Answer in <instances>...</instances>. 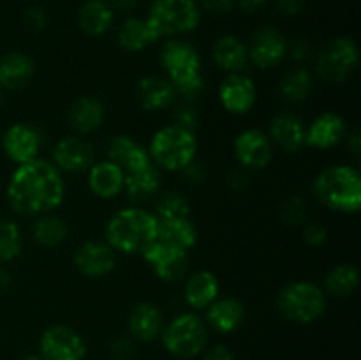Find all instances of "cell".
<instances>
[{"label":"cell","mask_w":361,"mask_h":360,"mask_svg":"<svg viewBox=\"0 0 361 360\" xmlns=\"http://www.w3.org/2000/svg\"><path fill=\"white\" fill-rule=\"evenodd\" d=\"M136 99L145 112H161L175 102L176 92L166 76L147 74L137 81Z\"/></svg>","instance_id":"obj_20"},{"label":"cell","mask_w":361,"mask_h":360,"mask_svg":"<svg viewBox=\"0 0 361 360\" xmlns=\"http://www.w3.org/2000/svg\"><path fill=\"white\" fill-rule=\"evenodd\" d=\"M42 138L39 127L28 122H16L6 129L2 136V147L7 157L14 164H23L39 155L42 147Z\"/></svg>","instance_id":"obj_13"},{"label":"cell","mask_w":361,"mask_h":360,"mask_svg":"<svg viewBox=\"0 0 361 360\" xmlns=\"http://www.w3.org/2000/svg\"><path fill=\"white\" fill-rule=\"evenodd\" d=\"M348 134L345 120L338 113L324 112L305 127V147L328 150L341 143Z\"/></svg>","instance_id":"obj_19"},{"label":"cell","mask_w":361,"mask_h":360,"mask_svg":"<svg viewBox=\"0 0 361 360\" xmlns=\"http://www.w3.org/2000/svg\"><path fill=\"white\" fill-rule=\"evenodd\" d=\"M219 293H221V282L210 270L194 272L183 286L187 306L192 307L194 311L207 309L215 299H219Z\"/></svg>","instance_id":"obj_27"},{"label":"cell","mask_w":361,"mask_h":360,"mask_svg":"<svg viewBox=\"0 0 361 360\" xmlns=\"http://www.w3.org/2000/svg\"><path fill=\"white\" fill-rule=\"evenodd\" d=\"M35 74V64L27 53L11 52L0 59V87L20 90L27 87Z\"/></svg>","instance_id":"obj_26"},{"label":"cell","mask_w":361,"mask_h":360,"mask_svg":"<svg viewBox=\"0 0 361 360\" xmlns=\"http://www.w3.org/2000/svg\"><path fill=\"white\" fill-rule=\"evenodd\" d=\"M20 360H42V359L39 355H25L23 359H20Z\"/></svg>","instance_id":"obj_53"},{"label":"cell","mask_w":361,"mask_h":360,"mask_svg":"<svg viewBox=\"0 0 361 360\" xmlns=\"http://www.w3.org/2000/svg\"><path fill=\"white\" fill-rule=\"evenodd\" d=\"M115 21V11L106 0H87L78 11V27L90 37L104 35Z\"/></svg>","instance_id":"obj_29"},{"label":"cell","mask_w":361,"mask_h":360,"mask_svg":"<svg viewBox=\"0 0 361 360\" xmlns=\"http://www.w3.org/2000/svg\"><path fill=\"white\" fill-rule=\"evenodd\" d=\"M157 240L190 251L197 242L196 224L190 217L157 219Z\"/></svg>","instance_id":"obj_32"},{"label":"cell","mask_w":361,"mask_h":360,"mask_svg":"<svg viewBox=\"0 0 361 360\" xmlns=\"http://www.w3.org/2000/svg\"><path fill=\"white\" fill-rule=\"evenodd\" d=\"M23 21L25 27H27L28 30L34 32V34H39V32L44 30L46 25H48V14H46V11L42 9V7L34 6L30 7V9L25 11Z\"/></svg>","instance_id":"obj_40"},{"label":"cell","mask_w":361,"mask_h":360,"mask_svg":"<svg viewBox=\"0 0 361 360\" xmlns=\"http://www.w3.org/2000/svg\"><path fill=\"white\" fill-rule=\"evenodd\" d=\"M236 6L240 7L242 11H245V13H256V11H259L261 7L267 6L270 0H235Z\"/></svg>","instance_id":"obj_50"},{"label":"cell","mask_w":361,"mask_h":360,"mask_svg":"<svg viewBox=\"0 0 361 360\" xmlns=\"http://www.w3.org/2000/svg\"><path fill=\"white\" fill-rule=\"evenodd\" d=\"M88 189L102 200H113L123 191L126 172L109 159L101 162H94L88 169Z\"/></svg>","instance_id":"obj_22"},{"label":"cell","mask_w":361,"mask_h":360,"mask_svg":"<svg viewBox=\"0 0 361 360\" xmlns=\"http://www.w3.org/2000/svg\"><path fill=\"white\" fill-rule=\"evenodd\" d=\"M108 159L115 162L116 166H120L126 173L136 172V169L145 168L152 162L147 148L126 134H118V136H113L109 140Z\"/></svg>","instance_id":"obj_25"},{"label":"cell","mask_w":361,"mask_h":360,"mask_svg":"<svg viewBox=\"0 0 361 360\" xmlns=\"http://www.w3.org/2000/svg\"><path fill=\"white\" fill-rule=\"evenodd\" d=\"M164 316L154 302H140L129 314V332L134 341L152 342L161 337Z\"/></svg>","instance_id":"obj_23"},{"label":"cell","mask_w":361,"mask_h":360,"mask_svg":"<svg viewBox=\"0 0 361 360\" xmlns=\"http://www.w3.org/2000/svg\"><path fill=\"white\" fill-rule=\"evenodd\" d=\"M66 198L62 172L51 161L35 157L18 164L7 184V201L13 212L25 217L48 214Z\"/></svg>","instance_id":"obj_1"},{"label":"cell","mask_w":361,"mask_h":360,"mask_svg":"<svg viewBox=\"0 0 361 360\" xmlns=\"http://www.w3.org/2000/svg\"><path fill=\"white\" fill-rule=\"evenodd\" d=\"M233 152L245 169H263L274 159V145L261 129H245L235 138Z\"/></svg>","instance_id":"obj_15"},{"label":"cell","mask_w":361,"mask_h":360,"mask_svg":"<svg viewBox=\"0 0 361 360\" xmlns=\"http://www.w3.org/2000/svg\"><path fill=\"white\" fill-rule=\"evenodd\" d=\"M154 214L157 219L190 217V205L187 198L180 193H166L159 200L157 210Z\"/></svg>","instance_id":"obj_37"},{"label":"cell","mask_w":361,"mask_h":360,"mask_svg":"<svg viewBox=\"0 0 361 360\" xmlns=\"http://www.w3.org/2000/svg\"><path fill=\"white\" fill-rule=\"evenodd\" d=\"M326 306L328 302L324 289L310 281L289 282L277 295L279 313L293 323H314L323 318Z\"/></svg>","instance_id":"obj_6"},{"label":"cell","mask_w":361,"mask_h":360,"mask_svg":"<svg viewBox=\"0 0 361 360\" xmlns=\"http://www.w3.org/2000/svg\"><path fill=\"white\" fill-rule=\"evenodd\" d=\"M136 355V344L133 337H118L111 344L113 360H133Z\"/></svg>","instance_id":"obj_42"},{"label":"cell","mask_w":361,"mask_h":360,"mask_svg":"<svg viewBox=\"0 0 361 360\" xmlns=\"http://www.w3.org/2000/svg\"><path fill=\"white\" fill-rule=\"evenodd\" d=\"M11 282H13V277H11V272L7 270V268L4 267L2 263H0V293L6 292V289L11 286Z\"/></svg>","instance_id":"obj_51"},{"label":"cell","mask_w":361,"mask_h":360,"mask_svg":"<svg viewBox=\"0 0 361 360\" xmlns=\"http://www.w3.org/2000/svg\"><path fill=\"white\" fill-rule=\"evenodd\" d=\"M113 6L118 11H133L137 6V0H113Z\"/></svg>","instance_id":"obj_52"},{"label":"cell","mask_w":361,"mask_h":360,"mask_svg":"<svg viewBox=\"0 0 361 360\" xmlns=\"http://www.w3.org/2000/svg\"><path fill=\"white\" fill-rule=\"evenodd\" d=\"M123 191L136 203L148 201L161 191V169L150 162L145 168L126 173Z\"/></svg>","instance_id":"obj_30"},{"label":"cell","mask_w":361,"mask_h":360,"mask_svg":"<svg viewBox=\"0 0 361 360\" xmlns=\"http://www.w3.org/2000/svg\"><path fill=\"white\" fill-rule=\"evenodd\" d=\"M208 337V325L196 313L178 314L162 328L161 334L166 352L182 360L201 355L207 349Z\"/></svg>","instance_id":"obj_8"},{"label":"cell","mask_w":361,"mask_h":360,"mask_svg":"<svg viewBox=\"0 0 361 360\" xmlns=\"http://www.w3.org/2000/svg\"><path fill=\"white\" fill-rule=\"evenodd\" d=\"M106 116V108L101 99L94 95H81L71 104L67 112L69 127L78 134H90L102 126Z\"/></svg>","instance_id":"obj_24"},{"label":"cell","mask_w":361,"mask_h":360,"mask_svg":"<svg viewBox=\"0 0 361 360\" xmlns=\"http://www.w3.org/2000/svg\"><path fill=\"white\" fill-rule=\"evenodd\" d=\"M183 175H185V179L189 180L190 184H197V182H201V180L204 179V169H203V166L201 164H197L196 161H192L190 162L189 166H187L185 169H183Z\"/></svg>","instance_id":"obj_47"},{"label":"cell","mask_w":361,"mask_h":360,"mask_svg":"<svg viewBox=\"0 0 361 360\" xmlns=\"http://www.w3.org/2000/svg\"><path fill=\"white\" fill-rule=\"evenodd\" d=\"M288 53L293 60H296V62H302V60H305L307 56L310 55L309 41L303 37L296 39V41H293L291 44H288Z\"/></svg>","instance_id":"obj_44"},{"label":"cell","mask_w":361,"mask_h":360,"mask_svg":"<svg viewBox=\"0 0 361 360\" xmlns=\"http://www.w3.org/2000/svg\"><path fill=\"white\" fill-rule=\"evenodd\" d=\"M314 90V78L303 67H296V69L288 71L282 76L281 85H279V92L282 97L289 102H302L309 99V95Z\"/></svg>","instance_id":"obj_35"},{"label":"cell","mask_w":361,"mask_h":360,"mask_svg":"<svg viewBox=\"0 0 361 360\" xmlns=\"http://www.w3.org/2000/svg\"><path fill=\"white\" fill-rule=\"evenodd\" d=\"M275 7L284 16H295L302 11L303 0H275Z\"/></svg>","instance_id":"obj_46"},{"label":"cell","mask_w":361,"mask_h":360,"mask_svg":"<svg viewBox=\"0 0 361 360\" xmlns=\"http://www.w3.org/2000/svg\"><path fill=\"white\" fill-rule=\"evenodd\" d=\"M305 124L291 112H281L271 116L268 138L271 145L288 154H296L305 147Z\"/></svg>","instance_id":"obj_18"},{"label":"cell","mask_w":361,"mask_h":360,"mask_svg":"<svg viewBox=\"0 0 361 360\" xmlns=\"http://www.w3.org/2000/svg\"><path fill=\"white\" fill-rule=\"evenodd\" d=\"M106 244L115 253L141 254L157 239V217L140 207H127L109 217L104 229Z\"/></svg>","instance_id":"obj_2"},{"label":"cell","mask_w":361,"mask_h":360,"mask_svg":"<svg viewBox=\"0 0 361 360\" xmlns=\"http://www.w3.org/2000/svg\"><path fill=\"white\" fill-rule=\"evenodd\" d=\"M360 272L351 263H338L324 277V288L330 295L345 299L358 289Z\"/></svg>","instance_id":"obj_34"},{"label":"cell","mask_w":361,"mask_h":360,"mask_svg":"<svg viewBox=\"0 0 361 360\" xmlns=\"http://www.w3.org/2000/svg\"><path fill=\"white\" fill-rule=\"evenodd\" d=\"M245 306L238 299L221 296L207 307L204 323L219 334H231L242 327L243 321H245Z\"/></svg>","instance_id":"obj_21"},{"label":"cell","mask_w":361,"mask_h":360,"mask_svg":"<svg viewBox=\"0 0 361 360\" xmlns=\"http://www.w3.org/2000/svg\"><path fill=\"white\" fill-rule=\"evenodd\" d=\"M51 162L59 172L85 173L95 162V148L85 138L66 136L53 147Z\"/></svg>","instance_id":"obj_14"},{"label":"cell","mask_w":361,"mask_h":360,"mask_svg":"<svg viewBox=\"0 0 361 360\" xmlns=\"http://www.w3.org/2000/svg\"><path fill=\"white\" fill-rule=\"evenodd\" d=\"M39 356L42 360H85L87 342L76 328L51 325L39 337Z\"/></svg>","instance_id":"obj_10"},{"label":"cell","mask_w":361,"mask_h":360,"mask_svg":"<svg viewBox=\"0 0 361 360\" xmlns=\"http://www.w3.org/2000/svg\"><path fill=\"white\" fill-rule=\"evenodd\" d=\"M197 6L201 11L215 14V16H224V14L231 13L235 7V0H197Z\"/></svg>","instance_id":"obj_43"},{"label":"cell","mask_w":361,"mask_h":360,"mask_svg":"<svg viewBox=\"0 0 361 360\" xmlns=\"http://www.w3.org/2000/svg\"><path fill=\"white\" fill-rule=\"evenodd\" d=\"M345 136H348L349 150L353 152V155H355V157H360V154H361V136H360L358 127H355V129H353L351 133L345 134Z\"/></svg>","instance_id":"obj_49"},{"label":"cell","mask_w":361,"mask_h":360,"mask_svg":"<svg viewBox=\"0 0 361 360\" xmlns=\"http://www.w3.org/2000/svg\"><path fill=\"white\" fill-rule=\"evenodd\" d=\"M201 360H236L235 353L226 344H215L210 349H204Z\"/></svg>","instance_id":"obj_45"},{"label":"cell","mask_w":361,"mask_h":360,"mask_svg":"<svg viewBox=\"0 0 361 360\" xmlns=\"http://www.w3.org/2000/svg\"><path fill=\"white\" fill-rule=\"evenodd\" d=\"M173 124L189 131L196 129L197 124H200V113H197V108L192 104V101L183 99L180 104L175 106V109H173Z\"/></svg>","instance_id":"obj_39"},{"label":"cell","mask_w":361,"mask_h":360,"mask_svg":"<svg viewBox=\"0 0 361 360\" xmlns=\"http://www.w3.org/2000/svg\"><path fill=\"white\" fill-rule=\"evenodd\" d=\"M214 64L224 73H243L249 64L247 44L235 35H221L212 48Z\"/></svg>","instance_id":"obj_28"},{"label":"cell","mask_w":361,"mask_h":360,"mask_svg":"<svg viewBox=\"0 0 361 360\" xmlns=\"http://www.w3.org/2000/svg\"><path fill=\"white\" fill-rule=\"evenodd\" d=\"M74 267L85 277L99 279L111 274L116 267V253L106 242L88 240L74 251Z\"/></svg>","instance_id":"obj_17"},{"label":"cell","mask_w":361,"mask_h":360,"mask_svg":"<svg viewBox=\"0 0 361 360\" xmlns=\"http://www.w3.org/2000/svg\"><path fill=\"white\" fill-rule=\"evenodd\" d=\"M288 39L275 27L264 25L259 27L247 42L249 62L257 69L268 71L277 67L288 55Z\"/></svg>","instance_id":"obj_11"},{"label":"cell","mask_w":361,"mask_h":360,"mask_svg":"<svg viewBox=\"0 0 361 360\" xmlns=\"http://www.w3.org/2000/svg\"><path fill=\"white\" fill-rule=\"evenodd\" d=\"M2 102H4V95H2V90H0V106H2Z\"/></svg>","instance_id":"obj_54"},{"label":"cell","mask_w":361,"mask_h":360,"mask_svg":"<svg viewBox=\"0 0 361 360\" xmlns=\"http://www.w3.org/2000/svg\"><path fill=\"white\" fill-rule=\"evenodd\" d=\"M141 256L150 265L155 275L166 282L178 281L189 270V251L180 249L162 240L155 239L150 246L145 247Z\"/></svg>","instance_id":"obj_12"},{"label":"cell","mask_w":361,"mask_h":360,"mask_svg":"<svg viewBox=\"0 0 361 360\" xmlns=\"http://www.w3.org/2000/svg\"><path fill=\"white\" fill-rule=\"evenodd\" d=\"M150 161L164 172H183L196 159L197 140L194 131L183 127L166 126L161 127L152 136L150 147L147 148Z\"/></svg>","instance_id":"obj_5"},{"label":"cell","mask_w":361,"mask_h":360,"mask_svg":"<svg viewBox=\"0 0 361 360\" xmlns=\"http://www.w3.org/2000/svg\"><path fill=\"white\" fill-rule=\"evenodd\" d=\"M23 249L20 226L9 219H0V263L13 261Z\"/></svg>","instance_id":"obj_36"},{"label":"cell","mask_w":361,"mask_h":360,"mask_svg":"<svg viewBox=\"0 0 361 360\" xmlns=\"http://www.w3.org/2000/svg\"><path fill=\"white\" fill-rule=\"evenodd\" d=\"M161 62L166 78L175 87L176 95L192 101L201 94L204 88V76L201 55L196 46L185 39H168L161 48Z\"/></svg>","instance_id":"obj_3"},{"label":"cell","mask_w":361,"mask_h":360,"mask_svg":"<svg viewBox=\"0 0 361 360\" xmlns=\"http://www.w3.org/2000/svg\"><path fill=\"white\" fill-rule=\"evenodd\" d=\"M302 236H303V242H307L309 246L319 247L326 242L328 232L323 224H317V222H307V224H303Z\"/></svg>","instance_id":"obj_41"},{"label":"cell","mask_w":361,"mask_h":360,"mask_svg":"<svg viewBox=\"0 0 361 360\" xmlns=\"http://www.w3.org/2000/svg\"><path fill=\"white\" fill-rule=\"evenodd\" d=\"M317 200L341 214H356L361 208V176L348 164H334L321 169L312 184Z\"/></svg>","instance_id":"obj_4"},{"label":"cell","mask_w":361,"mask_h":360,"mask_svg":"<svg viewBox=\"0 0 361 360\" xmlns=\"http://www.w3.org/2000/svg\"><path fill=\"white\" fill-rule=\"evenodd\" d=\"M307 201L298 194L286 198L282 205L279 207V217L286 226H303L307 221Z\"/></svg>","instance_id":"obj_38"},{"label":"cell","mask_w":361,"mask_h":360,"mask_svg":"<svg viewBox=\"0 0 361 360\" xmlns=\"http://www.w3.org/2000/svg\"><path fill=\"white\" fill-rule=\"evenodd\" d=\"M145 20L157 39H171L196 30L201 23V9L196 0H154Z\"/></svg>","instance_id":"obj_7"},{"label":"cell","mask_w":361,"mask_h":360,"mask_svg":"<svg viewBox=\"0 0 361 360\" xmlns=\"http://www.w3.org/2000/svg\"><path fill=\"white\" fill-rule=\"evenodd\" d=\"M257 88L252 78L243 73H233L222 80L219 87V101L226 112L233 115H245L254 108Z\"/></svg>","instance_id":"obj_16"},{"label":"cell","mask_w":361,"mask_h":360,"mask_svg":"<svg viewBox=\"0 0 361 360\" xmlns=\"http://www.w3.org/2000/svg\"><path fill=\"white\" fill-rule=\"evenodd\" d=\"M67 235H69V226H67L66 219L51 214V212L37 215L32 224V236H34L35 244H39L41 247L53 249V247L62 246L67 240Z\"/></svg>","instance_id":"obj_33"},{"label":"cell","mask_w":361,"mask_h":360,"mask_svg":"<svg viewBox=\"0 0 361 360\" xmlns=\"http://www.w3.org/2000/svg\"><path fill=\"white\" fill-rule=\"evenodd\" d=\"M159 41L157 35L150 28L147 20L143 18H127L118 28L116 42L122 49L129 53H140L147 49L148 46Z\"/></svg>","instance_id":"obj_31"},{"label":"cell","mask_w":361,"mask_h":360,"mask_svg":"<svg viewBox=\"0 0 361 360\" xmlns=\"http://www.w3.org/2000/svg\"><path fill=\"white\" fill-rule=\"evenodd\" d=\"M360 62L358 46L349 37H334L317 53L316 71L326 83H344Z\"/></svg>","instance_id":"obj_9"},{"label":"cell","mask_w":361,"mask_h":360,"mask_svg":"<svg viewBox=\"0 0 361 360\" xmlns=\"http://www.w3.org/2000/svg\"><path fill=\"white\" fill-rule=\"evenodd\" d=\"M228 184L233 191H243L249 186V176L243 172H231L228 176Z\"/></svg>","instance_id":"obj_48"}]
</instances>
